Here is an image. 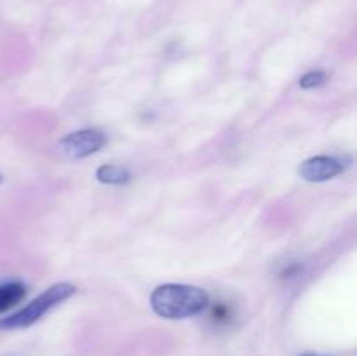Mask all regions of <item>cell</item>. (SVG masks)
Segmentation results:
<instances>
[{"label":"cell","mask_w":357,"mask_h":356,"mask_svg":"<svg viewBox=\"0 0 357 356\" xmlns=\"http://www.w3.org/2000/svg\"><path fill=\"white\" fill-rule=\"evenodd\" d=\"M150 304L159 316L181 320L202 313L208 307V293L199 286L169 283L153 290Z\"/></svg>","instance_id":"1"},{"label":"cell","mask_w":357,"mask_h":356,"mask_svg":"<svg viewBox=\"0 0 357 356\" xmlns=\"http://www.w3.org/2000/svg\"><path fill=\"white\" fill-rule=\"evenodd\" d=\"M75 293V286L70 283H56L51 288L45 290L40 297L31 300L26 307L17 313L0 320V330H16V328H26L40 320L51 307L63 302Z\"/></svg>","instance_id":"2"},{"label":"cell","mask_w":357,"mask_h":356,"mask_svg":"<svg viewBox=\"0 0 357 356\" xmlns=\"http://www.w3.org/2000/svg\"><path fill=\"white\" fill-rule=\"evenodd\" d=\"M105 143H107V138L98 129H80L65 136L59 143V149L70 159H84L103 149Z\"/></svg>","instance_id":"3"},{"label":"cell","mask_w":357,"mask_h":356,"mask_svg":"<svg viewBox=\"0 0 357 356\" xmlns=\"http://www.w3.org/2000/svg\"><path fill=\"white\" fill-rule=\"evenodd\" d=\"M342 171H344V166L340 164V161H337L335 157L317 156L310 157L300 166V177L305 181L317 184V181L331 180L337 175H340Z\"/></svg>","instance_id":"4"},{"label":"cell","mask_w":357,"mask_h":356,"mask_svg":"<svg viewBox=\"0 0 357 356\" xmlns=\"http://www.w3.org/2000/svg\"><path fill=\"white\" fill-rule=\"evenodd\" d=\"M96 178L101 184H110V185H121L128 184L131 180V173L126 168L115 166V164H105V166L98 168Z\"/></svg>","instance_id":"5"},{"label":"cell","mask_w":357,"mask_h":356,"mask_svg":"<svg viewBox=\"0 0 357 356\" xmlns=\"http://www.w3.org/2000/svg\"><path fill=\"white\" fill-rule=\"evenodd\" d=\"M26 292L21 283H7L0 286V313L10 309L13 306L20 304L24 299Z\"/></svg>","instance_id":"6"},{"label":"cell","mask_w":357,"mask_h":356,"mask_svg":"<svg viewBox=\"0 0 357 356\" xmlns=\"http://www.w3.org/2000/svg\"><path fill=\"white\" fill-rule=\"evenodd\" d=\"M328 75L324 72H309L300 79V87L303 89H314V87H319L326 82Z\"/></svg>","instance_id":"7"},{"label":"cell","mask_w":357,"mask_h":356,"mask_svg":"<svg viewBox=\"0 0 357 356\" xmlns=\"http://www.w3.org/2000/svg\"><path fill=\"white\" fill-rule=\"evenodd\" d=\"M302 356H321V355H314V353H307V355H302Z\"/></svg>","instance_id":"8"},{"label":"cell","mask_w":357,"mask_h":356,"mask_svg":"<svg viewBox=\"0 0 357 356\" xmlns=\"http://www.w3.org/2000/svg\"><path fill=\"white\" fill-rule=\"evenodd\" d=\"M2 181H3V177H2V175H0V184H2Z\"/></svg>","instance_id":"9"}]
</instances>
